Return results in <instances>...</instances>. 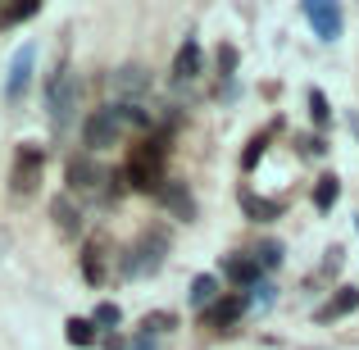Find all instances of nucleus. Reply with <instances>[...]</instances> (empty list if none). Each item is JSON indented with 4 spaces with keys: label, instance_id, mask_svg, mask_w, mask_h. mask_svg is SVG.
I'll return each mask as SVG.
<instances>
[{
    "label": "nucleus",
    "instance_id": "nucleus-5",
    "mask_svg": "<svg viewBox=\"0 0 359 350\" xmlns=\"http://www.w3.org/2000/svg\"><path fill=\"white\" fill-rule=\"evenodd\" d=\"M118 137H123V128H118V119L109 114V105H105V109H91V114L82 119V146H87L91 155L118 146Z\"/></svg>",
    "mask_w": 359,
    "mask_h": 350
},
{
    "label": "nucleus",
    "instance_id": "nucleus-27",
    "mask_svg": "<svg viewBox=\"0 0 359 350\" xmlns=\"http://www.w3.org/2000/svg\"><path fill=\"white\" fill-rule=\"evenodd\" d=\"M245 305L269 309V305H273V282H255V287H250V296H245Z\"/></svg>",
    "mask_w": 359,
    "mask_h": 350
},
{
    "label": "nucleus",
    "instance_id": "nucleus-11",
    "mask_svg": "<svg viewBox=\"0 0 359 350\" xmlns=\"http://www.w3.org/2000/svg\"><path fill=\"white\" fill-rule=\"evenodd\" d=\"M201 73H205V51H201L196 36H187V41L177 46V55H173V78L177 82H196Z\"/></svg>",
    "mask_w": 359,
    "mask_h": 350
},
{
    "label": "nucleus",
    "instance_id": "nucleus-15",
    "mask_svg": "<svg viewBox=\"0 0 359 350\" xmlns=\"http://www.w3.org/2000/svg\"><path fill=\"white\" fill-rule=\"evenodd\" d=\"M109 114L118 119V128H132V132H155V114H150V109H141V105H132V100H114V105H109Z\"/></svg>",
    "mask_w": 359,
    "mask_h": 350
},
{
    "label": "nucleus",
    "instance_id": "nucleus-29",
    "mask_svg": "<svg viewBox=\"0 0 359 350\" xmlns=\"http://www.w3.org/2000/svg\"><path fill=\"white\" fill-rule=\"evenodd\" d=\"M341 264H346V250H341V245H332L327 260H323V273H341Z\"/></svg>",
    "mask_w": 359,
    "mask_h": 350
},
{
    "label": "nucleus",
    "instance_id": "nucleus-4",
    "mask_svg": "<svg viewBox=\"0 0 359 350\" xmlns=\"http://www.w3.org/2000/svg\"><path fill=\"white\" fill-rule=\"evenodd\" d=\"M64 177H69V196H100V191H105V182H109V168L96 164L91 150H82V155H69Z\"/></svg>",
    "mask_w": 359,
    "mask_h": 350
},
{
    "label": "nucleus",
    "instance_id": "nucleus-24",
    "mask_svg": "<svg viewBox=\"0 0 359 350\" xmlns=\"http://www.w3.org/2000/svg\"><path fill=\"white\" fill-rule=\"evenodd\" d=\"M91 323H96L100 332H114V328L123 323V309L114 305V300H100V305H96V314H91Z\"/></svg>",
    "mask_w": 359,
    "mask_h": 350
},
{
    "label": "nucleus",
    "instance_id": "nucleus-34",
    "mask_svg": "<svg viewBox=\"0 0 359 350\" xmlns=\"http://www.w3.org/2000/svg\"><path fill=\"white\" fill-rule=\"evenodd\" d=\"M355 228H359V219H355Z\"/></svg>",
    "mask_w": 359,
    "mask_h": 350
},
{
    "label": "nucleus",
    "instance_id": "nucleus-13",
    "mask_svg": "<svg viewBox=\"0 0 359 350\" xmlns=\"http://www.w3.org/2000/svg\"><path fill=\"white\" fill-rule=\"evenodd\" d=\"M50 219H55V228H60L64 236H78L82 228H87V219H82V205H73L69 191L50 201Z\"/></svg>",
    "mask_w": 359,
    "mask_h": 350
},
{
    "label": "nucleus",
    "instance_id": "nucleus-21",
    "mask_svg": "<svg viewBox=\"0 0 359 350\" xmlns=\"http://www.w3.org/2000/svg\"><path fill=\"white\" fill-rule=\"evenodd\" d=\"M250 255H255V264H259V273H273V269H282V255H287V245H282L278 236H269V241H259Z\"/></svg>",
    "mask_w": 359,
    "mask_h": 350
},
{
    "label": "nucleus",
    "instance_id": "nucleus-28",
    "mask_svg": "<svg viewBox=\"0 0 359 350\" xmlns=\"http://www.w3.org/2000/svg\"><path fill=\"white\" fill-rule=\"evenodd\" d=\"M296 146L305 150V155H323V150H327V141L318 137V132H309V137H296Z\"/></svg>",
    "mask_w": 359,
    "mask_h": 350
},
{
    "label": "nucleus",
    "instance_id": "nucleus-26",
    "mask_svg": "<svg viewBox=\"0 0 359 350\" xmlns=\"http://www.w3.org/2000/svg\"><path fill=\"white\" fill-rule=\"evenodd\" d=\"M141 328H146V337H150V332H173V328H177V314H168V309H155V314L141 318Z\"/></svg>",
    "mask_w": 359,
    "mask_h": 350
},
{
    "label": "nucleus",
    "instance_id": "nucleus-33",
    "mask_svg": "<svg viewBox=\"0 0 359 350\" xmlns=\"http://www.w3.org/2000/svg\"><path fill=\"white\" fill-rule=\"evenodd\" d=\"M351 132H355V137H359V114H351Z\"/></svg>",
    "mask_w": 359,
    "mask_h": 350
},
{
    "label": "nucleus",
    "instance_id": "nucleus-1",
    "mask_svg": "<svg viewBox=\"0 0 359 350\" xmlns=\"http://www.w3.org/2000/svg\"><path fill=\"white\" fill-rule=\"evenodd\" d=\"M168 245H173V236H168L164 223H155V228H146L137 236V245L132 250H123L118 255V264H123V278H150V273H159L164 269V255H168Z\"/></svg>",
    "mask_w": 359,
    "mask_h": 350
},
{
    "label": "nucleus",
    "instance_id": "nucleus-9",
    "mask_svg": "<svg viewBox=\"0 0 359 350\" xmlns=\"http://www.w3.org/2000/svg\"><path fill=\"white\" fill-rule=\"evenodd\" d=\"M32 69H36V51L23 46V51L14 55V64H9V73H5V100H23L27 96V87H32Z\"/></svg>",
    "mask_w": 359,
    "mask_h": 350
},
{
    "label": "nucleus",
    "instance_id": "nucleus-30",
    "mask_svg": "<svg viewBox=\"0 0 359 350\" xmlns=\"http://www.w3.org/2000/svg\"><path fill=\"white\" fill-rule=\"evenodd\" d=\"M36 14V5H18V9H9V14H0V23H23V18H32Z\"/></svg>",
    "mask_w": 359,
    "mask_h": 350
},
{
    "label": "nucleus",
    "instance_id": "nucleus-3",
    "mask_svg": "<svg viewBox=\"0 0 359 350\" xmlns=\"http://www.w3.org/2000/svg\"><path fill=\"white\" fill-rule=\"evenodd\" d=\"M41 173H46V146L36 141H23L14 150V168H9V191L14 196H32L41 187Z\"/></svg>",
    "mask_w": 359,
    "mask_h": 350
},
{
    "label": "nucleus",
    "instance_id": "nucleus-2",
    "mask_svg": "<svg viewBox=\"0 0 359 350\" xmlns=\"http://www.w3.org/2000/svg\"><path fill=\"white\" fill-rule=\"evenodd\" d=\"M41 96H46V109H50V123H55V132H64L73 123V114H78V96H82V78L69 69V64H60V69L46 78V87H41Z\"/></svg>",
    "mask_w": 359,
    "mask_h": 350
},
{
    "label": "nucleus",
    "instance_id": "nucleus-31",
    "mask_svg": "<svg viewBox=\"0 0 359 350\" xmlns=\"http://www.w3.org/2000/svg\"><path fill=\"white\" fill-rule=\"evenodd\" d=\"M105 350H128V342H123L118 332H109V337H105Z\"/></svg>",
    "mask_w": 359,
    "mask_h": 350
},
{
    "label": "nucleus",
    "instance_id": "nucleus-8",
    "mask_svg": "<svg viewBox=\"0 0 359 350\" xmlns=\"http://www.w3.org/2000/svg\"><path fill=\"white\" fill-rule=\"evenodd\" d=\"M155 201L164 205V210L173 214V219H182V223H191L196 214H201V210H196V196H191V187H187V182H177V177H168V182L159 187V196H155Z\"/></svg>",
    "mask_w": 359,
    "mask_h": 350
},
{
    "label": "nucleus",
    "instance_id": "nucleus-32",
    "mask_svg": "<svg viewBox=\"0 0 359 350\" xmlns=\"http://www.w3.org/2000/svg\"><path fill=\"white\" fill-rule=\"evenodd\" d=\"M128 350H155V342H150V337H146V332H141V337H137V342H132Z\"/></svg>",
    "mask_w": 359,
    "mask_h": 350
},
{
    "label": "nucleus",
    "instance_id": "nucleus-18",
    "mask_svg": "<svg viewBox=\"0 0 359 350\" xmlns=\"http://www.w3.org/2000/svg\"><path fill=\"white\" fill-rule=\"evenodd\" d=\"M219 296H223V291H219V278H214V273H196V278H191V291H187V305L210 309Z\"/></svg>",
    "mask_w": 359,
    "mask_h": 350
},
{
    "label": "nucleus",
    "instance_id": "nucleus-23",
    "mask_svg": "<svg viewBox=\"0 0 359 350\" xmlns=\"http://www.w3.org/2000/svg\"><path fill=\"white\" fill-rule=\"evenodd\" d=\"M214 64H219V73H223V82H232L237 78V64H241V51L232 41H223L219 51H214Z\"/></svg>",
    "mask_w": 359,
    "mask_h": 350
},
{
    "label": "nucleus",
    "instance_id": "nucleus-20",
    "mask_svg": "<svg viewBox=\"0 0 359 350\" xmlns=\"http://www.w3.org/2000/svg\"><path fill=\"white\" fill-rule=\"evenodd\" d=\"M64 342L78 346V350H91V346L100 342V328L91 323V318H78V314H73L69 323H64Z\"/></svg>",
    "mask_w": 359,
    "mask_h": 350
},
{
    "label": "nucleus",
    "instance_id": "nucleus-25",
    "mask_svg": "<svg viewBox=\"0 0 359 350\" xmlns=\"http://www.w3.org/2000/svg\"><path fill=\"white\" fill-rule=\"evenodd\" d=\"M264 150H269V132H255V137L245 141V150H241V168H245V173L264 159Z\"/></svg>",
    "mask_w": 359,
    "mask_h": 350
},
{
    "label": "nucleus",
    "instance_id": "nucleus-16",
    "mask_svg": "<svg viewBox=\"0 0 359 350\" xmlns=\"http://www.w3.org/2000/svg\"><path fill=\"white\" fill-rule=\"evenodd\" d=\"M241 214H245V219H255V223H273V219L287 214V205L269 201V196H255V191H241Z\"/></svg>",
    "mask_w": 359,
    "mask_h": 350
},
{
    "label": "nucleus",
    "instance_id": "nucleus-6",
    "mask_svg": "<svg viewBox=\"0 0 359 350\" xmlns=\"http://www.w3.org/2000/svg\"><path fill=\"white\" fill-rule=\"evenodd\" d=\"M109 87H114V96L118 100H132V105H141V96H150V87H155V82H150V69L146 64H118L114 73H109Z\"/></svg>",
    "mask_w": 359,
    "mask_h": 350
},
{
    "label": "nucleus",
    "instance_id": "nucleus-10",
    "mask_svg": "<svg viewBox=\"0 0 359 350\" xmlns=\"http://www.w3.org/2000/svg\"><path fill=\"white\" fill-rule=\"evenodd\" d=\"M355 309H359V287H337L332 296L314 309V323H337V318L355 314Z\"/></svg>",
    "mask_w": 359,
    "mask_h": 350
},
{
    "label": "nucleus",
    "instance_id": "nucleus-22",
    "mask_svg": "<svg viewBox=\"0 0 359 350\" xmlns=\"http://www.w3.org/2000/svg\"><path fill=\"white\" fill-rule=\"evenodd\" d=\"M305 100H309V119H314L318 137H323V132L332 128V105H327V96H323L318 87H309V91H305Z\"/></svg>",
    "mask_w": 359,
    "mask_h": 350
},
{
    "label": "nucleus",
    "instance_id": "nucleus-19",
    "mask_svg": "<svg viewBox=\"0 0 359 350\" xmlns=\"http://www.w3.org/2000/svg\"><path fill=\"white\" fill-rule=\"evenodd\" d=\"M309 201H314L318 214H332L337 201H341V177H337V173H323V177L314 182V196H309Z\"/></svg>",
    "mask_w": 359,
    "mask_h": 350
},
{
    "label": "nucleus",
    "instance_id": "nucleus-14",
    "mask_svg": "<svg viewBox=\"0 0 359 350\" xmlns=\"http://www.w3.org/2000/svg\"><path fill=\"white\" fill-rule=\"evenodd\" d=\"M78 260H82V278H87L91 287H105V236H91Z\"/></svg>",
    "mask_w": 359,
    "mask_h": 350
},
{
    "label": "nucleus",
    "instance_id": "nucleus-17",
    "mask_svg": "<svg viewBox=\"0 0 359 350\" xmlns=\"http://www.w3.org/2000/svg\"><path fill=\"white\" fill-rule=\"evenodd\" d=\"M223 278L250 291L255 282H259V264H255V255H228V260H223Z\"/></svg>",
    "mask_w": 359,
    "mask_h": 350
},
{
    "label": "nucleus",
    "instance_id": "nucleus-7",
    "mask_svg": "<svg viewBox=\"0 0 359 350\" xmlns=\"http://www.w3.org/2000/svg\"><path fill=\"white\" fill-rule=\"evenodd\" d=\"M300 9H305V18H309L318 41H337V36H341V27H346L341 5H332V0H305Z\"/></svg>",
    "mask_w": 359,
    "mask_h": 350
},
{
    "label": "nucleus",
    "instance_id": "nucleus-12",
    "mask_svg": "<svg viewBox=\"0 0 359 350\" xmlns=\"http://www.w3.org/2000/svg\"><path fill=\"white\" fill-rule=\"evenodd\" d=\"M245 309H250V305H245L241 291H228V296H219L210 309H205V328H232Z\"/></svg>",
    "mask_w": 359,
    "mask_h": 350
}]
</instances>
